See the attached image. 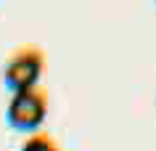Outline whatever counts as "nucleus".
Here are the masks:
<instances>
[{"instance_id": "2", "label": "nucleus", "mask_w": 156, "mask_h": 151, "mask_svg": "<svg viewBox=\"0 0 156 151\" xmlns=\"http://www.w3.org/2000/svg\"><path fill=\"white\" fill-rule=\"evenodd\" d=\"M48 117V90L42 85L27 88L11 95L5 119L16 130H37Z\"/></svg>"}, {"instance_id": "3", "label": "nucleus", "mask_w": 156, "mask_h": 151, "mask_svg": "<svg viewBox=\"0 0 156 151\" xmlns=\"http://www.w3.org/2000/svg\"><path fill=\"white\" fill-rule=\"evenodd\" d=\"M19 151H61V146H58V141L50 133L37 130V133H32L24 143H21V149H19Z\"/></svg>"}, {"instance_id": "1", "label": "nucleus", "mask_w": 156, "mask_h": 151, "mask_svg": "<svg viewBox=\"0 0 156 151\" xmlns=\"http://www.w3.org/2000/svg\"><path fill=\"white\" fill-rule=\"evenodd\" d=\"M45 72V50L34 42H24L8 53L3 64V82L11 93L34 88Z\"/></svg>"}]
</instances>
